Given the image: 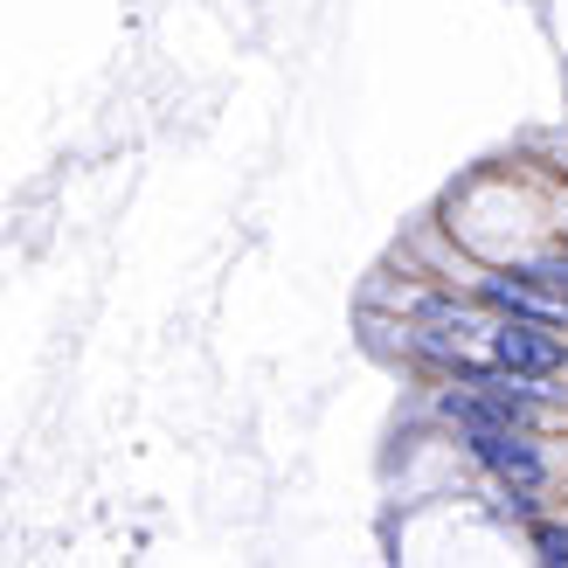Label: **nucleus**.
<instances>
[{
    "mask_svg": "<svg viewBox=\"0 0 568 568\" xmlns=\"http://www.w3.org/2000/svg\"><path fill=\"white\" fill-rule=\"evenodd\" d=\"M486 298L514 305V312H534V320H561V305L534 292V277H514V271H506V277H486Z\"/></svg>",
    "mask_w": 568,
    "mask_h": 568,
    "instance_id": "f03ea898",
    "label": "nucleus"
},
{
    "mask_svg": "<svg viewBox=\"0 0 568 568\" xmlns=\"http://www.w3.org/2000/svg\"><path fill=\"white\" fill-rule=\"evenodd\" d=\"M493 354H499L506 375H555V367H561V339L548 326H534V320H514V326L493 333Z\"/></svg>",
    "mask_w": 568,
    "mask_h": 568,
    "instance_id": "f257e3e1",
    "label": "nucleus"
},
{
    "mask_svg": "<svg viewBox=\"0 0 568 568\" xmlns=\"http://www.w3.org/2000/svg\"><path fill=\"white\" fill-rule=\"evenodd\" d=\"M534 548H541V568H568V527H541Z\"/></svg>",
    "mask_w": 568,
    "mask_h": 568,
    "instance_id": "7ed1b4c3",
    "label": "nucleus"
}]
</instances>
